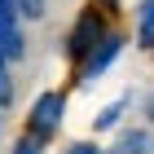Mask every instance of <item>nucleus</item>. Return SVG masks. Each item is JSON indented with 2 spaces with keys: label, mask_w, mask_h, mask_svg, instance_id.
Returning <instances> with one entry per match:
<instances>
[{
  "label": "nucleus",
  "mask_w": 154,
  "mask_h": 154,
  "mask_svg": "<svg viewBox=\"0 0 154 154\" xmlns=\"http://www.w3.org/2000/svg\"><path fill=\"white\" fill-rule=\"evenodd\" d=\"M66 154H97V145H93V141H79V145H71Z\"/></svg>",
  "instance_id": "10"
},
{
  "label": "nucleus",
  "mask_w": 154,
  "mask_h": 154,
  "mask_svg": "<svg viewBox=\"0 0 154 154\" xmlns=\"http://www.w3.org/2000/svg\"><path fill=\"white\" fill-rule=\"evenodd\" d=\"M40 145H44V141H35V137H31V132H26L22 141L13 145V154H40Z\"/></svg>",
  "instance_id": "8"
},
{
  "label": "nucleus",
  "mask_w": 154,
  "mask_h": 154,
  "mask_svg": "<svg viewBox=\"0 0 154 154\" xmlns=\"http://www.w3.org/2000/svg\"><path fill=\"white\" fill-rule=\"evenodd\" d=\"M145 150H150V137L137 128V132H123V137L115 141V150H110V154H145Z\"/></svg>",
  "instance_id": "6"
},
{
  "label": "nucleus",
  "mask_w": 154,
  "mask_h": 154,
  "mask_svg": "<svg viewBox=\"0 0 154 154\" xmlns=\"http://www.w3.org/2000/svg\"><path fill=\"white\" fill-rule=\"evenodd\" d=\"M101 35H106V18H101V9H84L79 22H75L71 35H66V57L79 66V62L97 48V40H101Z\"/></svg>",
  "instance_id": "1"
},
{
  "label": "nucleus",
  "mask_w": 154,
  "mask_h": 154,
  "mask_svg": "<svg viewBox=\"0 0 154 154\" xmlns=\"http://www.w3.org/2000/svg\"><path fill=\"white\" fill-rule=\"evenodd\" d=\"M119 48H123V35H115V31H106V35L97 40V48L88 53V57L75 66V79L79 84H93V79H101V75L115 66V57H119Z\"/></svg>",
  "instance_id": "2"
},
{
  "label": "nucleus",
  "mask_w": 154,
  "mask_h": 154,
  "mask_svg": "<svg viewBox=\"0 0 154 154\" xmlns=\"http://www.w3.org/2000/svg\"><path fill=\"white\" fill-rule=\"evenodd\" d=\"M106 5H115V0H106Z\"/></svg>",
  "instance_id": "12"
},
{
  "label": "nucleus",
  "mask_w": 154,
  "mask_h": 154,
  "mask_svg": "<svg viewBox=\"0 0 154 154\" xmlns=\"http://www.w3.org/2000/svg\"><path fill=\"white\" fill-rule=\"evenodd\" d=\"M150 119H154V101H150Z\"/></svg>",
  "instance_id": "11"
},
{
  "label": "nucleus",
  "mask_w": 154,
  "mask_h": 154,
  "mask_svg": "<svg viewBox=\"0 0 154 154\" xmlns=\"http://www.w3.org/2000/svg\"><path fill=\"white\" fill-rule=\"evenodd\" d=\"M9 101V79H5V57H0V106Z\"/></svg>",
  "instance_id": "9"
},
{
  "label": "nucleus",
  "mask_w": 154,
  "mask_h": 154,
  "mask_svg": "<svg viewBox=\"0 0 154 154\" xmlns=\"http://www.w3.org/2000/svg\"><path fill=\"white\" fill-rule=\"evenodd\" d=\"M0 57H22V31L9 9H0Z\"/></svg>",
  "instance_id": "4"
},
{
  "label": "nucleus",
  "mask_w": 154,
  "mask_h": 154,
  "mask_svg": "<svg viewBox=\"0 0 154 154\" xmlns=\"http://www.w3.org/2000/svg\"><path fill=\"white\" fill-rule=\"evenodd\" d=\"M137 35H141L145 48H154V0H141L137 5Z\"/></svg>",
  "instance_id": "5"
},
{
  "label": "nucleus",
  "mask_w": 154,
  "mask_h": 154,
  "mask_svg": "<svg viewBox=\"0 0 154 154\" xmlns=\"http://www.w3.org/2000/svg\"><path fill=\"white\" fill-rule=\"evenodd\" d=\"M62 110H66V97H62V93H40L35 106H31V123H26V132H31L35 141H48V137L62 128Z\"/></svg>",
  "instance_id": "3"
},
{
  "label": "nucleus",
  "mask_w": 154,
  "mask_h": 154,
  "mask_svg": "<svg viewBox=\"0 0 154 154\" xmlns=\"http://www.w3.org/2000/svg\"><path fill=\"white\" fill-rule=\"evenodd\" d=\"M123 106H128V97H119L115 106H106V110H101V115L93 119V128H97V132H106V128H115V123H119V115H123Z\"/></svg>",
  "instance_id": "7"
}]
</instances>
